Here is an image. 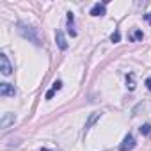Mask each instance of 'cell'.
I'll return each mask as SVG.
<instances>
[{
  "instance_id": "7a4b0ae2",
  "label": "cell",
  "mask_w": 151,
  "mask_h": 151,
  "mask_svg": "<svg viewBox=\"0 0 151 151\" xmlns=\"http://www.w3.org/2000/svg\"><path fill=\"white\" fill-rule=\"evenodd\" d=\"M0 71H2V75H6V77H9V75L13 73V66L7 59V55H0Z\"/></svg>"
},
{
  "instance_id": "5bb4252c",
  "label": "cell",
  "mask_w": 151,
  "mask_h": 151,
  "mask_svg": "<svg viewBox=\"0 0 151 151\" xmlns=\"http://www.w3.org/2000/svg\"><path fill=\"white\" fill-rule=\"evenodd\" d=\"M119 39H121V34H119V30H116V32L110 36V41H112V43H119Z\"/></svg>"
},
{
  "instance_id": "5b68a950",
  "label": "cell",
  "mask_w": 151,
  "mask_h": 151,
  "mask_svg": "<svg viewBox=\"0 0 151 151\" xmlns=\"http://www.w3.org/2000/svg\"><path fill=\"white\" fill-rule=\"evenodd\" d=\"M109 2H101V4H94L91 9V16H103L105 14V6Z\"/></svg>"
},
{
  "instance_id": "30bf717a",
  "label": "cell",
  "mask_w": 151,
  "mask_h": 151,
  "mask_svg": "<svg viewBox=\"0 0 151 151\" xmlns=\"http://www.w3.org/2000/svg\"><path fill=\"white\" fill-rule=\"evenodd\" d=\"M142 37H144L142 30H137V29H135V30H132V34L128 36V39H130V41H133V43H135V41H142Z\"/></svg>"
},
{
  "instance_id": "6da1fadb",
  "label": "cell",
  "mask_w": 151,
  "mask_h": 151,
  "mask_svg": "<svg viewBox=\"0 0 151 151\" xmlns=\"http://www.w3.org/2000/svg\"><path fill=\"white\" fill-rule=\"evenodd\" d=\"M18 27H20V29H18V30H20V34H22L25 39H30L34 45L41 46V39H39V36L36 34V30H34L32 27H29V25H25V23H20Z\"/></svg>"
},
{
  "instance_id": "4fadbf2b",
  "label": "cell",
  "mask_w": 151,
  "mask_h": 151,
  "mask_svg": "<svg viewBox=\"0 0 151 151\" xmlns=\"http://www.w3.org/2000/svg\"><path fill=\"white\" fill-rule=\"evenodd\" d=\"M139 130H140V133H144V135H149V133H151V124H142Z\"/></svg>"
},
{
  "instance_id": "e0dca14e",
  "label": "cell",
  "mask_w": 151,
  "mask_h": 151,
  "mask_svg": "<svg viewBox=\"0 0 151 151\" xmlns=\"http://www.w3.org/2000/svg\"><path fill=\"white\" fill-rule=\"evenodd\" d=\"M41 151H50V149H46V147H43V149H41Z\"/></svg>"
},
{
  "instance_id": "8fae6325",
  "label": "cell",
  "mask_w": 151,
  "mask_h": 151,
  "mask_svg": "<svg viewBox=\"0 0 151 151\" xmlns=\"http://www.w3.org/2000/svg\"><path fill=\"white\" fill-rule=\"evenodd\" d=\"M100 116H101L100 112H94V114H93V116H91V117L87 119V123H86V132H87V130L91 128V124H94V123H96V121L100 119Z\"/></svg>"
},
{
  "instance_id": "9c48e42d",
  "label": "cell",
  "mask_w": 151,
  "mask_h": 151,
  "mask_svg": "<svg viewBox=\"0 0 151 151\" xmlns=\"http://www.w3.org/2000/svg\"><path fill=\"white\" fill-rule=\"evenodd\" d=\"M11 123H14V114H4V117H2V123H0V126H2V128H7Z\"/></svg>"
},
{
  "instance_id": "7c38bea8",
  "label": "cell",
  "mask_w": 151,
  "mask_h": 151,
  "mask_svg": "<svg viewBox=\"0 0 151 151\" xmlns=\"http://www.w3.org/2000/svg\"><path fill=\"white\" fill-rule=\"evenodd\" d=\"M126 84H128V89H130V91L135 89V84H133V73H130L128 77H126Z\"/></svg>"
},
{
  "instance_id": "ba28073f",
  "label": "cell",
  "mask_w": 151,
  "mask_h": 151,
  "mask_svg": "<svg viewBox=\"0 0 151 151\" xmlns=\"http://www.w3.org/2000/svg\"><path fill=\"white\" fill-rule=\"evenodd\" d=\"M60 87H62V82H60V80H55V82H53V86H52V89L46 93V100H52V98H53V94H55V91H59Z\"/></svg>"
},
{
  "instance_id": "277c9868",
  "label": "cell",
  "mask_w": 151,
  "mask_h": 151,
  "mask_svg": "<svg viewBox=\"0 0 151 151\" xmlns=\"http://www.w3.org/2000/svg\"><path fill=\"white\" fill-rule=\"evenodd\" d=\"M14 94H16L14 86H11V84H0V96H2V98H11Z\"/></svg>"
},
{
  "instance_id": "2e32d148",
  "label": "cell",
  "mask_w": 151,
  "mask_h": 151,
  "mask_svg": "<svg viewBox=\"0 0 151 151\" xmlns=\"http://www.w3.org/2000/svg\"><path fill=\"white\" fill-rule=\"evenodd\" d=\"M146 87H147V91H151V77L146 80Z\"/></svg>"
},
{
  "instance_id": "8992f818",
  "label": "cell",
  "mask_w": 151,
  "mask_h": 151,
  "mask_svg": "<svg viewBox=\"0 0 151 151\" xmlns=\"http://www.w3.org/2000/svg\"><path fill=\"white\" fill-rule=\"evenodd\" d=\"M68 32H69L71 37L77 36V30H75V16H73V13H68Z\"/></svg>"
},
{
  "instance_id": "3957f363",
  "label": "cell",
  "mask_w": 151,
  "mask_h": 151,
  "mask_svg": "<svg viewBox=\"0 0 151 151\" xmlns=\"http://www.w3.org/2000/svg\"><path fill=\"white\" fill-rule=\"evenodd\" d=\"M133 147H135V139H133L132 133H128V135L123 139V142L119 144V151H132Z\"/></svg>"
},
{
  "instance_id": "9a60e30c",
  "label": "cell",
  "mask_w": 151,
  "mask_h": 151,
  "mask_svg": "<svg viewBox=\"0 0 151 151\" xmlns=\"http://www.w3.org/2000/svg\"><path fill=\"white\" fill-rule=\"evenodd\" d=\"M144 20H146V22H147V23L151 25V13H147V14H144Z\"/></svg>"
},
{
  "instance_id": "52a82bcc",
  "label": "cell",
  "mask_w": 151,
  "mask_h": 151,
  "mask_svg": "<svg viewBox=\"0 0 151 151\" xmlns=\"http://www.w3.org/2000/svg\"><path fill=\"white\" fill-rule=\"evenodd\" d=\"M55 41H57V46H59L60 50H66V48H68V43H66L64 34H62L60 30H57V34H55Z\"/></svg>"
}]
</instances>
